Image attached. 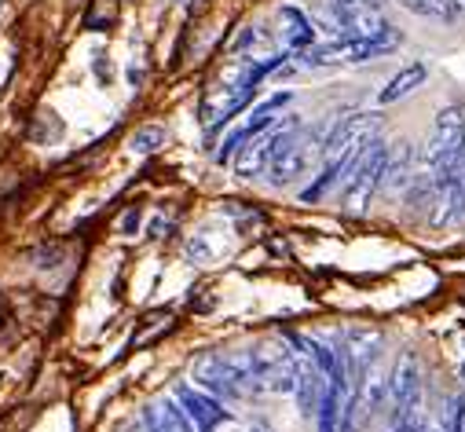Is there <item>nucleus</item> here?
Returning <instances> with one entry per match:
<instances>
[{
  "label": "nucleus",
  "mask_w": 465,
  "mask_h": 432,
  "mask_svg": "<svg viewBox=\"0 0 465 432\" xmlns=\"http://www.w3.org/2000/svg\"><path fill=\"white\" fill-rule=\"evenodd\" d=\"M136 228H140V209H133L125 221H122V231H125V235H136Z\"/></svg>",
  "instance_id": "obj_20"
},
{
  "label": "nucleus",
  "mask_w": 465,
  "mask_h": 432,
  "mask_svg": "<svg viewBox=\"0 0 465 432\" xmlns=\"http://www.w3.org/2000/svg\"><path fill=\"white\" fill-rule=\"evenodd\" d=\"M279 19H282V26H286V41H290L293 52L315 44V23H312V15H304L301 8H282Z\"/></svg>",
  "instance_id": "obj_17"
},
{
  "label": "nucleus",
  "mask_w": 465,
  "mask_h": 432,
  "mask_svg": "<svg viewBox=\"0 0 465 432\" xmlns=\"http://www.w3.org/2000/svg\"><path fill=\"white\" fill-rule=\"evenodd\" d=\"M257 41H261V34H253V30H246V34L239 37V44H235V48L242 52V48H250V44H257Z\"/></svg>",
  "instance_id": "obj_21"
},
{
  "label": "nucleus",
  "mask_w": 465,
  "mask_h": 432,
  "mask_svg": "<svg viewBox=\"0 0 465 432\" xmlns=\"http://www.w3.org/2000/svg\"><path fill=\"white\" fill-rule=\"evenodd\" d=\"M162 143H165V129H162V125H143V129L133 136L129 147H133L136 154H151V151H158Z\"/></svg>",
  "instance_id": "obj_18"
},
{
  "label": "nucleus",
  "mask_w": 465,
  "mask_h": 432,
  "mask_svg": "<svg viewBox=\"0 0 465 432\" xmlns=\"http://www.w3.org/2000/svg\"><path fill=\"white\" fill-rule=\"evenodd\" d=\"M403 8L432 23H458L465 15V0H403Z\"/></svg>",
  "instance_id": "obj_16"
},
{
  "label": "nucleus",
  "mask_w": 465,
  "mask_h": 432,
  "mask_svg": "<svg viewBox=\"0 0 465 432\" xmlns=\"http://www.w3.org/2000/svg\"><path fill=\"white\" fill-rule=\"evenodd\" d=\"M322 133H326V129H322ZM322 133L312 136V133L301 125V129L275 151V158H272V165H268V180H272V187H290V183H297V180L308 172L312 154L322 151Z\"/></svg>",
  "instance_id": "obj_8"
},
{
  "label": "nucleus",
  "mask_w": 465,
  "mask_h": 432,
  "mask_svg": "<svg viewBox=\"0 0 465 432\" xmlns=\"http://www.w3.org/2000/svg\"><path fill=\"white\" fill-rule=\"evenodd\" d=\"M414 162H418V151L411 143H396L389 147V162H385V176H381V187L389 194H407L411 180H414Z\"/></svg>",
  "instance_id": "obj_12"
},
{
  "label": "nucleus",
  "mask_w": 465,
  "mask_h": 432,
  "mask_svg": "<svg viewBox=\"0 0 465 432\" xmlns=\"http://www.w3.org/2000/svg\"><path fill=\"white\" fill-rule=\"evenodd\" d=\"M425 77H429V66H425V63H407V66H400V74H392L389 84L378 92V103L389 106V103L407 99L411 92H418V88L425 84Z\"/></svg>",
  "instance_id": "obj_14"
},
{
  "label": "nucleus",
  "mask_w": 465,
  "mask_h": 432,
  "mask_svg": "<svg viewBox=\"0 0 465 432\" xmlns=\"http://www.w3.org/2000/svg\"><path fill=\"white\" fill-rule=\"evenodd\" d=\"M385 417L389 425H400V421H411V417H421V363L414 352H407L392 374H389V388H385Z\"/></svg>",
  "instance_id": "obj_6"
},
{
  "label": "nucleus",
  "mask_w": 465,
  "mask_h": 432,
  "mask_svg": "<svg viewBox=\"0 0 465 432\" xmlns=\"http://www.w3.org/2000/svg\"><path fill=\"white\" fill-rule=\"evenodd\" d=\"M322 392H326V374H322V370H319L312 359H301L293 396H297V407H301V414H304V417H312V414L319 410Z\"/></svg>",
  "instance_id": "obj_13"
},
{
  "label": "nucleus",
  "mask_w": 465,
  "mask_h": 432,
  "mask_svg": "<svg viewBox=\"0 0 465 432\" xmlns=\"http://www.w3.org/2000/svg\"><path fill=\"white\" fill-rule=\"evenodd\" d=\"M250 432H275V428H272L268 421H253V428H250Z\"/></svg>",
  "instance_id": "obj_22"
},
{
  "label": "nucleus",
  "mask_w": 465,
  "mask_h": 432,
  "mask_svg": "<svg viewBox=\"0 0 465 432\" xmlns=\"http://www.w3.org/2000/svg\"><path fill=\"white\" fill-rule=\"evenodd\" d=\"M400 48V34L389 26L378 37H337L330 44H308L297 52L301 66H352V63H367V59H385Z\"/></svg>",
  "instance_id": "obj_2"
},
{
  "label": "nucleus",
  "mask_w": 465,
  "mask_h": 432,
  "mask_svg": "<svg viewBox=\"0 0 465 432\" xmlns=\"http://www.w3.org/2000/svg\"><path fill=\"white\" fill-rule=\"evenodd\" d=\"M173 399L180 403V410L187 414V421H191L198 432H216V425H223V421L235 417L231 410H223V403H220L216 396H209V392H202V388H191V385H176Z\"/></svg>",
  "instance_id": "obj_10"
},
{
  "label": "nucleus",
  "mask_w": 465,
  "mask_h": 432,
  "mask_svg": "<svg viewBox=\"0 0 465 432\" xmlns=\"http://www.w3.org/2000/svg\"><path fill=\"white\" fill-rule=\"evenodd\" d=\"M312 23H322L333 37H378L389 30V19L374 0H330L326 12Z\"/></svg>",
  "instance_id": "obj_5"
},
{
  "label": "nucleus",
  "mask_w": 465,
  "mask_h": 432,
  "mask_svg": "<svg viewBox=\"0 0 465 432\" xmlns=\"http://www.w3.org/2000/svg\"><path fill=\"white\" fill-rule=\"evenodd\" d=\"M143 428H147V432H198V428L187 421V414L180 410L176 399H165V403L147 407V410H143Z\"/></svg>",
  "instance_id": "obj_15"
},
{
  "label": "nucleus",
  "mask_w": 465,
  "mask_h": 432,
  "mask_svg": "<svg viewBox=\"0 0 465 432\" xmlns=\"http://www.w3.org/2000/svg\"><path fill=\"white\" fill-rule=\"evenodd\" d=\"M209 257H213V250H209V242H205L202 235L187 242V260H194V264H205Z\"/></svg>",
  "instance_id": "obj_19"
},
{
  "label": "nucleus",
  "mask_w": 465,
  "mask_h": 432,
  "mask_svg": "<svg viewBox=\"0 0 465 432\" xmlns=\"http://www.w3.org/2000/svg\"><path fill=\"white\" fill-rule=\"evenodd\" d=\"M385 162H389V143L381 136H371L356 158V165L348 169L344 187H341V209L344 212H367L374 194L381 191V176H385Z\"/></svg>",
  "instance_id": "obj_3"
},
{
  "label": "nucleus",
  "mask_w": 465,
  "mask_h": 432,
  "mask_svg": "<svg viewBox=\"0 0 465 432\" xmlns=\"http://www.w3.org/2000/svg\"><path fill=\"white\" fill-rule=\"evenodd\" d=\"M378 129V114H367V111H356V114H341L326 125L322 133V158H337L352 147H363Z\"/></svg>",
  "instance_id": "obj_9"
},
{
  "label": "nucleus",
  "mask_w": 465,
  "mask_h": 432,
  "mask_svg": "<svg viewBox=\"0 0 465 432\" xmlns=\"http://www.w3.org/2000/svg\"><path fill=\"white\" fill-rule=\"evenodd\" d=\"M301 125H304V122H301L297 114H290L282 125L275 122L268 133H261L257 140H250V147H239V154H235V172H239V180H261V176L268 172L275 151H279Z\"/></svg>",
  "instance_id": "obj_7"
},
{
  "label": "nucleus",
  "mask_w": 465,
  "mask_h": 432,
  "mask_svg": "<svg viewBox=\"0 0 465 432\" xmlns=\"http://www.w3.org/2000/svg\"><path fill=\"white\" fill-rule=\"evenodd\" d=\"M191 378L202 392L216 396V399H242L261 392V381L253 374V356L250 349L239 352H209L191 367Z\"/></svg>",
  "instance_id": "obj_1"
},
{
  "label": "nucleus",
  "mask_w": 465,
  "mask_h": 432,
  "mask_svg": "<svg viewBox=\"0 0 465 432\" xmlns=\"http://www.w3.org/2000/svg\"><path fill=\"white\" fill-rule=\"evenodd\" d=\"M461 129H465V103H450L436 114L432 136L425 143V172L429 176H458L465 151H461Z\"/></svg>",
  "instance_id": "obj_4"
},
{
  "label": "nucleus",
  "mask_w": 465,
  "mask_h": 432,
  "mask_svg": "<svg viewBox=\"0 0 465 432\" xmlns=\"http://www.w3.org/2000/svg\"><path fill=\"white\" fill-rule=\"evenodd\" d=\"M461 378H465V367H461Z\"/></svg>",
  "instance_id": "obj_23"
},
{
  "label": "nucleus",
  "mask_w": 465,
  "mask_h": 432,
  "mask_svg": "<svg viewBox=\"0 0 465 432\" xmlns=\"http://www.w3.org/2000/svg\"><path fill=\"white\" fill-rule=\"evenodd\" d=\"M290 103V92H279V95H272L264 106H261V111L242 125V129H235V133H231L223 143H220V151H216V165H227L231 158H235L239 154V147H246L250 140H257L261 133H268L272 125H275V118H272V111H275V106H286Z\"/></svg>",
  "instance_id": "obj_11"
}]
</instances>
